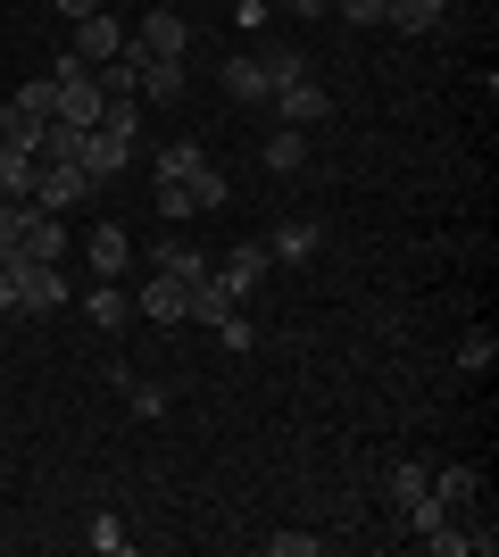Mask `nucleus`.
Returning <instances> with one entry per match:
<instances>
[{
  "instance_id": "nucleus-1",
  "label": "nucleus",
  "mask_w": 499,
  "mask_h": 557,
  "mask_svg": "<svg viewBox=\"0 0 499 557\" xmlns=\"http://www.w3.org/2000/svg\"><path fill=\"white\" fill-rule=\"evenodd\" d=\"M9 275H17V308L25 317H59L67 308V275L42 267V258H9Z\"/></svg>"
},
{
  "instance_id": "nucleus-2",
  "label": "nucleus",
  "mask_w": 499,
  "mask_h": 557,
  "mask_svg": "<svg viewBox=\"0 0 499 557\" xmlns=\"http://www.w3.org/2000/svg\"><path fill=\"white\" fill-rule=\"evenodd\" d=\"M266 109L309 134V125H325V116H333V92L316 84V75H291V84H275V100H266Z\"/></svg>"
},
{
  "instance_id": "nucleus-3",
  "label": "nucleus",
  "mask_w": 499,
  "mask_h": 557,
  "mask_svg": "<svg viewBox=\"0 0 499 557\" xmlns=\"http://www.w3.org/2000/svg\"><path fill=\"white\" fill-rule=\"evenodd\" d=\"M84 191H92V175H84V166H75V159H59V166H42V159H34V209L67 216L75 200H84Z\"/></svg>"
},
{
  "instance_id": "nucleus-4",
  "label": "nucleus",
  "mask_w": 499,
  "mask_h": 557,
  "mask_svg": "<svg viewBox=\"0 0 499 557\" xmlns=\"http://www.w3.org/2000/svg\"><path fill=\"white\" fill-rule=\"evenodd\" d=\"M75 166H84L92 184L125 175V166H134V134H117V125H92V134H84V150H75Z\"/></svg>"
},
{
  "instance_id": "nucleus-5",
  "label": "nucleus",
  "mask_w": 499,
  "mask_h": 557,
  "mask_svg": "<svg viewBox=\"0 0 499 557\" xmlns=\"http://www.w3.org/2000/svg\"><path fill=\"white\" fill-rule=\"evenodd\" d=\"M125 50H134V59H184V50H191V25L175 17V9H150V17L134 25V42H125Z\"/></svg>"
},
{
  "instance_id": "nucleus-6",
  "label": "nucleus",
  "mask_w": 499,
  "mask_h": 557,
  "mask_svg": "<svg viewBox=\"0 0 499 557\" xmlns=\"http://www.w3.org/2000/svg\"><path fill=\"white\" fill-rule=\"evenodd\" d=\"M266 267H275V258H266V242H241V250H225V258H216V283H225L234 300H250V292L266 283Z\"/></svg>"
},
{
  "instance_id": "nucleus-7",
  "label": "nucleus",
  "mask_w": 499,
  "mask_h": 557,
  "mask_svg": "<svg viewBox=\"0 0 499 557\" xmlns=\"http://www.w3.org/2000/svg\"><path fill=\"white\" fill-rule=\"evenodd\" d=\"M316 250H325V225H316V216H284V225H275V242H266V258H275V267H309Z\"/></svg>"
},
{
  "instance_id": "nucleus-8",
  "label": "nucleus",
  "mask_w": 499,
  "mask_h": 557,
  "mask_svg": "<svg viewBox=\"0 0 499 557\" xmlns=\"http://www.w3.org/2000/svg\"><path fill=\"white\" fill-rule=\"evenodd\" d=\"M125 50V25L109 17V9H92V17H75V59L84 67H100V59H117Z\"/></svg>"
},
{
  "instance_id": "nucleus-9",
  "label": "nucleus",
  "mask_w": 499,
  "mask_h": 557,
  "mask_svg": "<svg viewBox=\"0 0 499 557\" xmlns=\"http://www.w3.org/2000/svg\"><path fill=\"white\" fill-rule=\"evenodd\" d=\"M84 258H92V275H100V283H117L125 267H134V233H125V225H92Z\"/></svg>"
},
{
  "instance_id": "nucleus-10",
  "label": "nucleus",
  "mask_w": 499,
  "mask_h": 557,
  "mask_svg": "<svg viewBox=\"0 0 499 557\" xmlns=\"http://www.w3.org/2000/svg\"><path fill=\"white\" fill-rule=\"evenodd\" d=\"M225 92H234L241 109H266V100H275V75H266V59H250V50H241V59H225Z\"/></svg>"
},
{
  "instance_id": "nucleus-11",
  "label": "nucleus",
  "mask_w": 499,
  "mask_h": 557,
  "mask_svg": "<svg viewBox=\"0 0 499 557\" xmlns=\"http://www.w3.org/2000/svg\"><path fill=\"white\" fill-rule=\"evenodd\" d=\"M17 258H42V267H59V258H67V216L34 209V216H25V242H17Z\"/></svg>"
},
{
  "instance_id": "nucleus-12",
  "label": "nucleus",
  "mask_w": 499,
  "mask_h": 557,
  "mask_svg": "<svg viewBox=\"0 0 499 557\" xmlns=\"http://www.w3.org/2000/svg\"><path fill=\"white\" fill-rule=\"evenodd\" d=\"M209 267H216V258H209V250H191V242H159V250H150V275L184 283V292H191L200 275H209Z\"/></svg>"
},
{
  "instance_id": "nucleus-13",
  "label": "nucleus",
  "mask_w": 499,
  "mask_h": 557,
  "mask_svg": "<svg viewBox=\"0 0 499 557\" xmlns=\"http://www.w3.org/2000/svg\"><path fill=\"white\" fill-rule=\"evenodd\" d=\"M134 317H150V325H184V317H191V308H184V283L150 275L142 292H134Z\"/></svg>"
},
{
  "instance_id": "nucleus-14",
  "label": "nucleus",
  "mask_w": 499,
  "mask_h": 557,
  "mask_svg": "<svg viewBox=\"0 0 499 557\" xmlns=\"http://www.w3.org/2000/svg\"><path fill=\"white\" fill-rule=\"evenodd\" d=\"M84 325H92V333H125V325H134V300H125L117 283H92V300H84Z\"/></svg>"
},
{
  "instance_id": "nucleus-15",
  "label": "nucleus",
  "mask_w": 499,
  "mask_h": 557,
  "mask_svg": "<svg viewBox=\"0 0 499 557\" xmlns=\"http://www.w3.org/2000/svg\"><path fill=\"white\" fill-rule=\"evenodd\" d=\"M134 100H150V109L184 100V59H142V84H134Z\"/></svg>"
},
{
  "instance_id": "nucleus-16",
  "label": "nucleus",
  "mask_w": 499,
  "mask_h": 557,
  "mask_svg": "<svg viewBox=\"0 0 499 557\" xmlns=\"http://www.w3.org/2000/svg\"><path fill=\"white\" fill-rule=\"evenodd\" d=\"M300 166H309V134H300V125H275V134H266V175H300Z\"/></svg>"
},
{
  "instance_id": "nucleus-17",
  "label": "nucleus",
  "mask_w": 499,
  "mask_h": 557,
  "mask_svg": "<svg viewBox=\"0 0 499 557\" xmlns=\"http://www.w3.org/2000/svg\"><path fill=\"white\" fill-rule=\"evenodd\" d=\"M184 191H191V216H200V209H225V200H234V184H225V166H216V159H200V166H191V175H184Z\"/></svg>"
},
{
  "instance_id": "nucleus-18",
  "label": "nucleus",
  "mask_w": 499,
  "mask_h": 557,
  "mask_svg": "<svg viewBox=\"0 0 499 557\" xmlns=\"http://www.w3.org/2000/svg\"><path fill=\"white\" fill-rule=\"evenodd\" d=\"M475 491H483V483H475V466H433V499H441L450 516H458V508H475Z\"/></svg>"
},
{
  "instance_id": "nucleus-19",
  "label": "nucleus",
  "mask_w": 499,
  "mask_h": 557,
  "mask_svg": "<svg viewBox=\"0 0 499 557\" xmlns=\"http://www.w3.org/2000/svg\"><path fill=\"white\" fill-rule=\"evenodd\" d=\"M200 159H209L200 141H166L159 159H150V184H184V175H191V166H200Z\"/></svg>"
},
{
  "instance_id": "nucleus-20",
  "label": "nucleus",
  "mask_w": 499,
  "mask_h": 557,
  "mask_svg": "<svg viewBox=\"0 0 499 557\" xmlns=\"http://www.w3.org/2000/svg\"><path fill=\"white\" fill-rule=\"evenodd\" d=\"M0 200H34V150L0 141Z\"/></svg>"
},
{
  "instance_id": "nucleus-21",
  "label": "nucleus",
  "mask_w": 499,
  "mask_h": 557,
  "mask_svg": "<svg viewBox=\"0 0 499 557\" xmlns=\"http://www.w3.org/2000/svg\"><path fill=\"white\" fill-rule=\"evenodd\" d=\"M441 17H450V0H391V17H383V25H400V34H433Z\"/></svg>"
},
{
  "instance_id": "nucleus-22",
  "label": "nucleus",
  "mask_w": 499,
  "mask_h": 557,
  "mask_svg": "<svg viewBox=\"0 0 499 557\" xmlns=\"http://www.w3.org/2000/svg\"><path fill=\"white\" fill-rule=\"evenodd\" d=\"M425 491H433V466H416V458L391 466V499H400V508H408V499H425Z\"/></svg>"
},
{
  "instance_id": "nucleus-23",
  "label": "nucleus",
  "mask_w": 499,
  "mask_h": 557,
  "mask_svg": "<svg viewBox=\"0 0 499 557\" xmlns=\"http://www.w3.org/2000/svg\"><path fill=\"white\" fill-rule=\"evenodd\" d=\"M25 216H34V200H0V258H17V242H25Z\"/></svg>"
},
{
  "instance_id": "nucleus-24",
  "label": "nucleus",
  "mask_w": 499,
  "mask_h": 557,
  "mask_svg": "<svg viewBox=\"0 0 499 557\" xmlns=\"http://www.w3.org/2000/svg\"><path fill=\"white\" fill-rule=\"evenodd\" d=\"M125 408H134V417H142V424H159V417H166V392H159V383H142V374H134V383H125Z\"/></svg>"
},
{
  "instance_id": "nucleus-25",
  "label": "nucleus",
  "mask_w": 499,
  "mask_h": 557,
  "mask_svg": "<svg viewBox=\"0 0 499 557\" xmlns=\"http://www.w3.org/2000/svg\"><path fill=\"white\" fill-rule=\"evenodd\" d=\"M92 549H100V557H125V549H134L125 516H92Z\"/></svg>"
},
{
  "instance_id": "nucleus-26",
  "label": "nucleus",
  "mask_w": 499,
  "mask_h": 557,
  "mask_svg": "<svg viewBox=\"0 0 499 557\" xmlns=\"http://www.w3.org/2000/svg\"><path fill=\"white\" fill-rule=\"evenodd\" d=\"M408 524H416V541H433L441 524H450V508H441V499L425 491V499H408Z\"/></svg>"
},
{
  "instance_id": "nucleus-27",
  "label": "nucleus",
  "mask_w": 499,
  "mask_h": 557,
  "mask_svg": "<svg viewBox=\"0 0 499 557\" xmlns=\"http://www.w3.org/2000/svg\"><path fill=\"white\" fill-rule=\"evenodd\" d=\"M491 358H499L491 333H466V342H458V367H466V374H491Z\"/></svg>"
},
{
  "instance_id": "nucleus-28",
  "label": "nucleus",
  "mask_w": 499,
  "mask_h": 557,
  "mask_svg": "<svg viewBox=\"0 0 499 557\" xmlns=\"http://www.w3.org/2000/svg\"><path fill=\"white\" fill-rule=\"evenodd\" d=\"M216 342H225V349H250V342H259V325H250L241 308H225V317H216Z\"/></svg>"
},
{
  "instance_id": "nucleus-29",
  "label": "nucleus",
  "mask_w": 499,
  "mask_h": 557,
  "mask_svg": "<svg viewBox=\"0 0 499 557\" xmlns=\"http://www.w3.org/2000/svg\"><path fill=\"white\" fill-rule=\"evenodd\" d=\"M316 549H325L316 533H266V557H316Z\"/></svg>"
},
{
  "instance_id": "nucleus-30",
  "label": "nucleus",
  "mask_w": 499,
  "mask_h": 557,
  "mask_svg": "<svg viewBox=\"0 0 499 557\" xmlns=\"http://www.w3.org/2000/svg\"><path fill=\"white\" fill-rule=\"evenodd\" d=\"M9 100H17L25 116H50V75H34V84H17V92H9Z\"/></svg>"
},
{
  "instance_id": "nucleus-31",
  "label": "nucleus",
  "mask_w": 499,
  "mask_h": 557,
  "mask_svg": "<svg viewBox=\"0 0 499 557\" xmlns=\"http://www.w3.org/2000/svg\"><path fill=\"white\" fill-rule=\"evenodd\" d=\"M333 9H341L350 25H383V17H391V0H333Z\"/></svg>"
},
{
  "instance_id": "nucleus-32",
  "label": "nucleus",
  "mask_w": 499,
  "mask_h": 557,
  "mask_svg": "<svg viewBox=\"0 0 499 557\" xmlns=\"http://www.w3.org/2000/svg\"><path fill=\"white\" fill-rule=\"evenodd\" d=\"M150 200H159V216H191V191L184 184H150Z\"/></svg>"
},
{
  "instance_id": "nucleus-33",
  "label": "nucleus",
  "mask_w": 499,
  "mask_h": 557,
  "mask_svg": "<svg viewBox=\"0 0 499 557\" xmlns=\"http://www.w3.org/2000/svg\"><path fill=\"white\" fill-rule=\"evenodd\" d=\"M17 308V275H9V258H0V317Z\"/></svg>"
},
{
  "instance_id": "nucleus-34",
  "label": "nucleus",
  "mask_w": 499,
  "mask_h": 557,
  "mask_svg": "<svg viewBox=\"0 0 499 557\" xmlns=\"http://www.w3.org/2000/svg\"><path fill=\"white\" fill-rule=\"evenodd\" d=\"M284 17H325V0H284Z\"/></svg>"
},
{
  "instance_id": "nucleus-35",
  "label": "nucleus",
  "mask_w": 499,
  "mask_h": 557,
  "mask_svg": "<svg viewBox=\"0 0 499 557\" xmlns=\"http://www.w3.org/2000/svg\"><path fill=\"white\" fill-rule=\"evenodd\" d=\"M50 9H67V17H92L100 0H50Z\"/></svg>"
},
{
  "instance_id": "nucleus-36",
  "label": "nucleus",
  "mask_w": 499,
  "mask_h": 557,
  "mask_svg": "<svg viewBox=\"0 0 499 557\" xmlns=\"http://www.w3.org/2000/svg\"><path fill=\"white\" fill-rule=\"evenodd\" d=\"M325 9H333V0H325Z\"/></svg>"
}]
</instances>
